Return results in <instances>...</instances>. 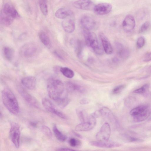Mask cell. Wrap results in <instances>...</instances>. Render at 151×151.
Returning a JSON list of instances; mask_svg holds the SVG:
<instances>
[{
	"label": "cell",
	"instance_id": "cell-20",
	"mask_svg": "<svg viewBox=\"0 0 151 151\" xmlns=\"http://www.w3.org/2000/svg\"><path fill=\"white\" fill-rule=\"evenodd\" d=\"M99 111L101 116L105 117L112 122L115 120L116 119L113 114L107 107H102L99 110Z\"/></svg>",
	"mask_w": 151,
	"mask_h": 151
},
{
	"label": "cell",
	"instance_id": "cell-31",
	"mask_svg": "<svg viewBox=\"0 0 151 151\" xmlns=\"http://www.w3.org/2000/svg\"><path fill=\"white\" fill-rule=\"evenodd\" d=\"M70 102V99L65 96L61 98L55 102L60 107L64 108L69 104Z\"/></svg>",
	"mask_w": 151,
	"mask_h": 151
},
{
	"label": "cell",
	"instance_id": "cell-19",
	"mask_svg": "<svg viewBox=\"0 0 151 151\" xmlns=\"http://www.w3.org/2000/svg\"><path fill=\"white\" fill-rule=\"evenodd\" d=\"M73 14V12L71 10L65 8H60L55 13L56 17L60 19H65L71 17Z\"/></svg>",
	"mask_w": 151,
	"mask_h": 151
},
{
	"label": "cell",
	"instance_id": "cell-1",
	"mask_svg": "<svg viewBox=\"0 0 151 151\" xmlns=\"http://www.w3.org/2000/svg\"><path fill=\"white\" fill-rule=\"evenodd\" d=\"M47 93L50 99L55 102L63 96L64 86L62 82L58 79L51 78L47 82Z\"/></svg>",
	"mask_w": 151,
	"mask_h": 151
},
{
	"label": "cell",
	"instance_id": "cell-4",
	"mask_svg": "<svg viewBox=\"0 0 151 151\" xmlns=\"http://www.w3.org/2000/svg\"><path fill=\"white\" fill-rule=\"evenodd\" d=\"M39 51V48L37 44L29 43L21 47L20 50V53L22 56L29 58L35 56Z\"/></svg>",
	"mask_w": 151,
	"mask_h": 151
},
{
	"label": "cell",
	"instance_id": "cell-34",
	"mask_svg": "<svg viewBox=\"0 0 151 151\" xmlns=\"http://www.w3.org/2000/svg\"><path fill=\"white\" fill-rule=\"evenodd\" d=\"M41 130L44 134L49 137H52V133L50 129L47 126L43 125L42 127Z\"/></svg>",
	"mask_w": 151,
	"mask_h": 151
},
{
	"label": "cell",
	"instance_id": "cell-22",
	"mask_svg": "<svg viewBox=\"0 0 151 151\" xmlns=\"http://www.w3.org/2000/svg\"><path fill=\"white\" fill-rule=\"evenodd\" d=\"M39 38L42 43L47 47L50 48L51 46L50 39L47 34L43 32H40L39 33Z\"/></svg>",
	"mask_w": 151,
	"mask_h": 151
},
{
	"label": "cell",
	"instance_id": "cell-5",
	"mask_svg": "<svg viewBox=\"0 0 151 151\" xmlns=\"http://www.w3.org/2000/svg\"><path fill=\"white\" fill-rule=\"evenodd\" d=\"M42 104L48 111L53 114L63 119H67L66 115L62 112L57 109L54 104L48 99L44 98L42 100Z\"/></svg>",
	"mask_w": 151,
	"mask_h": 151
},
{
	"label": "cell",
	"instance_id": "cell-30",
	"mask_svg": "<svg viewBox=\"0 0 151 151\" xmlns=\"http://www.w3.org/2000/svg\"><path fill=\"white\" fill-rule=\"evenodd\" d=\"M60 70L62 74L67 78H71L74 76L73 71L68 68L62 67L60 68Z\"/></svg>",
	"mask_w": 151,
	"mask_h": 151
},
{
	"label": "cell",
	"instance_id": "cell-16",
	"mask_svg": "<svg viewBox=\"0 0 151 151\" xmlns=\"http://www.w3.org/2000/svg\"><path fill=\"white\" fill-rule=\"evenodd\" d=\"M99 36L101 41L104 50L107 54H111L113 52V48L108 39L102 32L99 33Z\"/></svg>",
	"mask_w": 151,
	"mask_h": 151
},
{
	"label": "cell",
	"instance_id": "cell-39",
	"mask_svg": "<svg viewBox=\"0 0 151 151\" xmlns=\"http://www.w3.org/2000/svg\"><path fill=\"white\" fill-rule=\"evenodd\" d=\"M143 60L145 62H148L151 61V52L146 53L144 56Z\"/></svg>",
	"mask_w": 151,
	"mask_h": 151
},
{
	"label": "cell",
	"instance_id": "cell-33",
	"mask_svg": "<svg viewBox=\"0 0 151 151\" xmlns=\"http://www.w3.org/2000/svg\"><path fill=\"white\" fill-rule=\"evenodd\" d=\"M149 87V84H146L143 85L141 87L134 91L133 92L138 94H143L147 91Z\"/></svg>",
	"mask_w": 151,
	"mask_h": 151
},
{
	"label": "cell",
	"instance_id": "cell-37",
	"mask_svg": "<svg viewBox=\"0 0 151 151\" xmlns=\"http://www.w3.org/2000/svg\"><path fill=\"white\" fill-rule=\"evenodd\" d=\"M145 43V40L143 37H138L137 40V45L138 48H141L144 46Z\"/></svg>",
	"mask_w": 151,
	"mask_h": 151
},
{
	"label": "cell",
	"instance_id": "cell-32",
	"mask_svg": "<svg viewBox=\"0 0 151 151\" xmlns=\"http://www.w3.org/2000/svg\"><path fill=\"white\" fill-rule=\"evenodd\" d=\"M39 6L42 14L45 16L48 14V8L47 0H39Z\"/></svg>",
	"mask_w": 151,
	"mask_h": 151
},
{
	"label": "cell",
	"instance_id": "cell-41",
	"mask_svg": "<svg viewBox=\"0 0 151 151\" xmlns=\"http://www.w3.org/2000/svg\"><path fill=\"white\" fill-rule=\"evenodd\" d=\"M129 141L131 142H142L143 141V140L141 139H139L137 138H136L135 137H129Z\"/></svg>",
	"mask_w": 151,
	"mask_h": 151
},
{
	"label": "cell",
	"instance_id": "cell-17",
	"mask_svg": "<svg viewBox=\"0 0 151 151\" xmlns=\"http://www.w3.org/2000/svg\"><path fill=\"white\" fill-rule=\"evenodd\" d=\"M70 17L65 19L62 22V26L64 30L66 32L71 33L75 29V23L73 20Z\"/></svg>",
	"mask_w": 151,
	"mask_h": 151
},
{
	"label": "cell",
	"instance_id": "cell-43",
	"mask_svg": "<svg viewBox=\"0 0 151 151\" xmlns=\"http://www.w3.org/2000/svg\"><path fill=\"white\" fill-rule=\"evenodd\" d=\"M30 125L33 127H36L37 126V123L35 122H31L30 123Z\"/></svg>",
	"mask_w": 151,
	"mask_h": 151
},
{
	"label": "cell",
	"instance_id": "cell-9",
	"mask_svg": "<svg viewBox=\"0 0 151 151\" xmlns=\"http://www.w3.org/2000/svg\"><path fill=\"white\" fill-rule=\"evenodd\" d=\"M19 93L23 98L29 104L36 107L39 108V104L37 99L33 96L29 94L22 87H19L18 88Z\"/></svg>",
	"mask_w": 151,
	"mask_h": 151
},
{
	"label": "cell",
	"instance_id": "cell-29",
	"mask_svg": "<svg viewBox=\"0 0 151 151\" xmlns=\"http://www.w3.org/2000/svg\"><path fill=\"white\" fill-rule=\"evenodd\" d=\"M77 116L81 122L87 121L88 116L84 110L81 109H78L76 110Z\"/></svg>",
	"mask_w": 151,
	"mask_h": 151
},
{
	"label": "cell",
	"instance_id": "cell-28",
	"mask_svg": "<svg viewBox=\"0 0 151 151\" xmlns=\"http://www.w3.org/2000/svg\"><path fill=\"white\" fill-rule=\"evenodd\" d=\"M149 112L147 109L140 114L133 116V120L135 122H139L145 120L149 116Z\"/></svg>",
	"mask_w": 151,
	"mask_h": 151
},
{
	"label": "cell",
	"instance_id": "cell-35",
	"mask_svg": "<svg viewBox=\"0 0 151 151\" xmlns=\"http://www.w3.org/2000/svg\"><path fill=\"white\" fill-rule=\"evenodd\" d=\"M70 145L73 147L79 146L81 145V142L79 140L74 138H70L69 140Z\"/></svg>",
	"mask_w": 151,
	"mask_h": 151
},
{
	"label": "cell",
	"instance_id": "cell-40",
	"mask_svg": "<svg viewBox=\"0 0 151 151\" xmlns=\"http://www.w3.org/2000/svg\"><path fill=\"white\" fill-rule=\"evenodd\" d=\"M90 102L89 100L86 98H84L81 99L80 101V103L82 105H85L88 104Z\"/></svg>",
	"mask_w": 151,
	"mask_h": 151
},
{
	"label": "cell",
	"instance_id": "cell-7",
	"mask_svg": "<svg viewBox=\"0 0 151 151\" xmlns=\"http://www.w3.org/2000/svg\"><path fill=\"white\" fill-rule=\"evenodd\" d=\"M10 135L12 141L15 147L18 148L20 146V131L19 124L15 122L11 124Z\"/></svg>",
	"mask_w": 151,
	"mask_h": 151
},
{
	"label": "cell",
	"instance_id": "cell-15",
	"mask_svg": "<svg viewBox=\"0 0 151 151\" xmlns=\"http://www.w3.org/2000/svg\"><path fill=\"white\" fill-rule=\"evenodd\" d=\"M92 145L96 147L104 148H112L118 147L121 145L116 142L110 141H93L90 142Z\"/></svg>",
	"mask_w": 151,
	"mask_h": 151
},
{
	"label": "cell",
	"instance_id": "cell-42",
	"mask_svg": "<svg viewBox=\"0 0 151 151\" xmlns=\"http://www.w3.org/2000/svg\"><path fill=\"white\" fill-rule=\"evenodd\" d=\"M57 151H75L74 150H73L69 148H66V147H63L58 148L56 150Z\"/></svg>",
	"mask_w": 151,
	"mask_h": 151
},
{
	"label": "cell",
	"instance_id": "cell-21",
	"mask_svg": "<svg viewBox=\"0 0 151 151\" xmlns=\"http://www.w3.org/2000/svg\"><path fill=\"white\" fill-rule=\"evenodd\" d=\"M65 87L67 91L69 92L77 91L83 92L84 90L80 86L70 82H67L65 83Z\"/></svg>",
	"mask_w": 151,
	"mask_h": 151
},
{
	"label": "cell",
	"instance_id": "cell-11",
	"mask_svg": "<svg viewBox=\"0 0 151 151\" xmlns=\"http://www.w3.org/2000/svg\"><path fill=\"white\" fill-rule=\"evenodd\" d=\"M80 22L83 27L87 30L93 29L96 25L95 21L91 17L88 16L83 17L81 19Z\"/></svg>",
	"mask_w": 151,
	"mask_h": 151
},
{
	"label": "cell",
	"instance_id": "cell-36",
	"mask_svg": "<svg viewBox=\"0 0 151 151\" xmlns=\"http://www.w3.org/2000/svg\"><path fill=\"white\" fill-rule=\"evenodd\" d=\"M150 25V23L148 21L144 22L140 27L139 30V33H142L145 32L149 28Z\"/></svg>",
	"mask_w": 151,
	"mask_h": 151
},
{
	"label": "cell",
	"instance_id": "cell-18",
	"mask_svg": "<svg viewBox=\"0 0 151 151\" xmlns=\"http://www.w3.org/2000/svg\"><path fill=\"white\" fill-rule=\"evenodd\" d=\"M21 83L22 85L27 88L32 90L34 89L36 85V78L32 76H28L22 79Z\"/></svg>",
	"mask_w": 151,
	"mask_h": 151
},
{
	"label": "cell",
	"instance_id": "cell-26",
	"mask_svg": "<svg viewBox=\"0 0 151 151\" xmlns=\"http://www.w3.org/2000/svg\"><path fill=\"white\" fill-rule=\"evenodd\" d=\"M53 130L56 137L58 140L61 142H64L66 140L67 137L60 131L55 124L53 125Z\"/></svg>",
	"mask_w": 151,
	"mask_h": 151
},
{
	"label": "cell",
	"instance_id": "cell-23",
	"mask_svg": "<svg viewBox=\"0 0 151 151\" xmlns=\"http://www.w3.org/2000/svg\"><path fill=\"white\" fill-rule=\"evenodd\" d=\"M117 48L120 57L123 59L127 58L129 55V50L120 44H117Z\"/></svg>",
	"mask_w": 151,
	"mask_h": 151
},
{
	"label": "cell",
	"instance_id": "cell-10",
	"mask_svg": "<svg viewBox=\"0 0 151 151\" xmlns=\"http://www.w3.org/2000/svg\"><path fill=\"white\" fill-rule=\"evenodd\" d=\"M112 6L107 3H99L94 6L93 10L94 12L99 15H104L109 13L112 9Z\"/></svg>",
	"mask_w": 151,
	"mask_h": 151
},
{
	"label": "cell",
	"instance_id": "cell-6",
	"mask_svg": "<svg viewBox=\"0 0 151 151\" xmlns=\"http://www.w3.org/2000/svg\"><path fill=\"white\" fill-rule=\"evenodd\" d=\"M96 124V118L92 114L88 116L87 121L81 122L78 124L75 127L76 131H87L92 129L95 126Z\"/></svg>",
	"mask_w": 151,
	"mask_h": 151
},
{
	"label": "cell",
	"instance_id": "cell-24",
	"mask_svg": "<svg viewBox=\"0 0 151 151\" xmlns=\"http://www.w3.org/2000/svg\"><path fill=\"white\" fill-rule=\"evenodd\" d=\"M0 22L1 24L5 26H9L13 22L14 19L4 13L1 12Z\"/></svg>",
	"mask_w": 151,
	"mask_h": 151
},
{
	"label": "cell",
	"instance_id": "cell-3",
	"mask_svg": "<svg viewBox=\"0 0 151 151\" xmlns=\"http://www.w3.org/2000/svg\"><path fill=\"white\" fill-rule=\"evenodd\" d=\"M85 36L87 45L91 47L95 52L99 55L103 53V49L99 43L96 35L94 33L85 30Z\"/></svg>",
	"mask_w": 151,
	"mask_h": 151
},
{
	"label": "cell",
	"instance_id": "cell-12",
	"mask_svg": "<svg viewBox=\"0 0 151 151\" xmlns=\"http://www.w3.org/2000/svg\"><path fill=\"white\" fill-rule=\"evenodd\" d=\"M73 5L77 9L83 10L93 9L95 6L91 0H78L73 2Z\"/></svg>",
	"mask_w": 151,
	"mask_h": 151
},
{
	"label": "cell",
	"instance_id": "cell-25",
	"mask_svg": "<svg viewBox=\"0 0 151 151\" xmlns=\"http://www.w3.org/2000/svg\"><path fill=\"white\" fill-rule=\"evenodd\" d=\"M147 109L148 106L147 105H141L132 109L129 113L131 116L133 117L140 114Z\"/></svg>",
	"mask_w": 151,
	"mask_h": 151
},
{
	"label": "cell",
	"instance_id": "cell-44",
	"mask_svg": "<svg viewBox=\"0 0 151 151\" xmlns=\"http://www.w3.org/2000/svg\"><path fill=\"white\" fill-rule=\"evenodd\" d=\"M73 133L76 136L80 138H82V136L79 134L76 133L74 131H73Z\"/></svg>",
	"mask_w": 151,
	"mask_h": 151
},
{
	"label": "cell",
	"instance_id": "cell-2",
	"mask_svg": "<svg viewBox=\"0 0 151 151\" xmlns=\"http://www.w3.org/2000/svg\"><path fill=\"white\" fill-rule=\"evenodd\" d=\"M1 95L3 103L7 110L14 114H18L19 111L18 103L12 91L5 88L2 91Z\"/></svg>",
	"mask_w": 151,
	"mask_h": 151
},
{
	"label": "cell",
	"instance_id": "cell-38",
	"mask_svg": "<svg viewBox=\"0 0 151 151\" xmlns=\"http://www.w3.org/2000/svg\"><path fill=\"white\" fill-rule=\"evenodd\" d=\"M125 87V86L123 85L117 86L113 90L112 93L114 94H117L121 92Z\"/></svg>",
	"mask_w": 151,
	"mask_h": 151
},
{
	"label": "cell",
	"instance_id": "cell-14",
	"mask_svg": "<svg viewBox=\"0 0 151 151\" xmlns=\"http://www.w3.org/2000/svg\"><path fill=\"white\" fill-rule=\"evenodd\" d=\"M135 25L134 17L131 15H127L124 19L122 26L124 30L127 32H129L133 30Z\"/></svg>",
	"mask_w": 151,
	"mask_h": 151
},
{
	"label": "cell",
	"instance_id": "cell-13",
	"mask_svg": "<svg viewBox=\"0 0 151 151\" xmlns=\"http://www.w3.org/2000/svg\"><path fill=\"white\" fill-rule=\"evenodd\" d=\"M1 12L9 16L14 19L19 18L20 15L14 7L11 4L6 3L3 6Z\"/></svg>",
	"mask_w": 151,
	"mask_h": 151
},
{
	"label": "cell",
	"instance_id": "cell-8",
	"mask_svg": "<svg viewBox=\"0 0 151 151\" xmlns=\"http://www.w3.org/2000/svg\"><path fill=\"white\" fill-rule=\"evenodd\" d=\"M111 133V129L107 123L104 124L96 135L97 141H104L109 140Z\"/></svg>",
	"mask_w": 151,
	"mask_h": 151
},
{
	"label": "cell",
	"instance_id": "cell-27",
	"mask_svg": "<svg viewBox=\"0 0 151 151\" xmlns=\"http://www.w3.org/2000/svg\"><path fill=\"white\" fill-rule=\"evenodd\" d=\"M4 53L5 58L9 61H12L14 55V51L12 48L9 47H5L4 49Z\"/></svg>",
	"mask_w": 151,
	"mask_h": 151
}]
</instances>
